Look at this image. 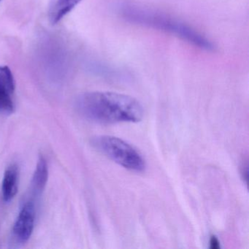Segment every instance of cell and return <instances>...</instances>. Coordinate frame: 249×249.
<instances>
[{
	"label": "cell",
	"instance_id": "obj_1",
	"mask_svg": "<svg viewBox=\"0 0 249 249\" xmlns=\"http://www.w3.org/2000/svg\"><path fill=\"white\" fill-rule=\"evenodd\" d=\"M80 115L96 123L113 124L141 122L143 107L131 96L111 91H91L80 94L75 101Z\"/></svg>",
	"mask_w": 249,
	"mask_h": 249
},
{
	"label": "cell",
	"instance_id": "obj_2",
	"mask_svg": "<svg viewBox=\"0 0 249 249\" xmlns=\"http://www.w3.org/2000/svg\"><path fill=\"white\" fill-rule=\"evenodd\" d=\"M122 18L130 24L161 32L177 37L202 50L215 49L213 42L184 21L162 11L140 4L125 2L119 7Z\"/></svg>",
	"mask_w": 249,
	"mask_h": 249
},
{
	"label": "cell",
	"instance_id": "obj_3",
	"mask_svg": "<svg viewBox=\"0 0 249 249\" xmlns=\"http://www.w3.org/2000/svg\"><path fill=\"white\" fill-rule=\"evenodd\" d=\"M91 143L99 152L124 168L141 173L146 167L145 160L141 153L121 138L100 135L93 138Z\"/></svg>",
	"mask_w": 249,
	"mask_h": 249
},
{
	"label": "cell",
	"instance_id": "obj_4",
	"mask_svg": "<svg viewBox=\"0 0 249 249\" xmlns=\"http://www.w3.org/2000/svg\"><path fill=\"white\" fill-rule=\"evenodd\" d=\"M15 90V79L11 69L7 66H0V113H14Z\"/></svg>",
	"mask_w": 249,
	"mask_h": 249
},
{
	"label": "cell",
	"instance_id": "obj_5",
	"mask_svg": "<svg viewBox=\"0 0 249 249\" xmlns=\"http://www.w3.org/2000/svg\"><path fill=\"white\" fill-rule=\"evenodd\" d=\"M36 221V208L33 202H28L21 208L13 228L14 237L18 241L25 243L33 234Z\"/></svg>",
	"mask_w": 249,
	"mask_h": 249
},
{
	"label": "cell",
	"instance_id": "obj_6",
	"mask_svg": "<svg viewBox=\"0 0 249 249\" xmlns=\"http://www.w3.org/2000/svg\"><path fill=\"white\" fill-rule=\"evenodd\" d=\"M82 0H51L48 16L53 24L59 23L71 13Z\"/></svg>",
	"mask_w": 249,
	"mask_h": 249
},
{
	"label": "cell",
	"instance_id": "obj_7",
	"mask_svg": "<svg viewBox=\"0 0 249 249\" xmlns=\"http://www.w3.org/2000/svg\"><path fill=\"white\" fill-rule=\"evenodd\" d=\"M18 188V170L15 164L8 167L4 174L2 183V198L6 202L12 200L17 192Z\"/></svg>",
	"mask_w": 249,
	"mask_h": 249
},
{
	"label": "cell",
	"instance_id": "obj_8",
	"mask_svg": "<svg viewBox=\"0 0 249 249\" xmlns=\"http://www.w3.org/2000/svg\"><path fill=\"white\" fill-rule=\"evenodd\" d=\"M49 178V168L47 161L43 156L40 155L37 160L36 170L33 175V190L36 194H40L44 190Z\"/></svg>",
	"mask_w": 249,
	"mask_h": 249
},
{
	"label": "cell",
	"instance_id": "obj_9",
	"mask_svg": "<svg viewBox=\"0 0 249 249\" xmlns=\"http://www.w3.org/2000/svg\"><path fill=\"white\" fill-rule=\"evenodd\" d=\"M211 246L212 249H218L220 247L219 242L215 236H212L211 238Z\"/></svg>",
	"mask_w": 249,
	"mask_h": 249
},
{
	"label": "cell",
	"instance_id": "obj_10",
	"mask_svg": "<svg viewBox=\"0 0 249 249\" xmlns=\"http://www.w3.org/2000/svg\"><path fill=\"white\" fill-rule=\"evenodd\" d=\"M0 2H1V0H0Z\"/></svg>",
	"mask_w": 249,
	"mask_h": 249
}]
</instances>
